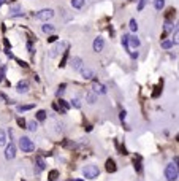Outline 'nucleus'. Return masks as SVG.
<instances>
[{
	"instance_id": "nucleus-1",
	"label": "nucleus",
	"mask_w": 179,
	"mask_h": 181,
	"mask_svg": "<svg viewBox=\"0 0 179 181\" xmlns=\"http://www.w3.org/2000/svg\"><path fill=\"white\" fill-rule=\"evenodd\" d=\"M19 148L22 149V153H32V151H35V143L29 137H21L19 138Z\"/></svg>"
},
{
	"instance_id": "nucleus-2",
	"label": "nucleus",
	"mask_w": 179,
	"mask_h": 181,
	"mask_svg": "<svg viewBox=\"0 0 179 181\" xmlns=\"http://www.w3.org/2000/svg\"><path fill=\"white\" fill-rule=\"evenodd\" d=\"M165 176H167L168 181H178V165L176 164H168L167 167H165Z\"/></svg>"
},
{
	"instance_id": "nucleus-3",
	"label": "nucleus",
	"mask_w": 179,
	"mask_h": 181,
	"mask_svg": "<svg viewBox=\"0 0 179 181\" xmlns=\"http://www.w3.org/2000/svg\"><path fill=\"white\" fill-rule=\"evenodd\" d=\"M83 175L86 176L87 180H95L97 176L100 175V170H98L97 165H92V164H90V165H86L83 169Z\"/></svg>"
},
{
	"instance_id": "nucleus-4",
	"label": "nucleus",
	"mask_w": 179,
	"mask_h": 181,
	"mask_svg": "<svg viewBox=\"0 0 179 181\" xmlns=\"http://www.w3.org/2000/svg\"><path fill=\"white\" fill-rule=\"evenodd\" d=\"M33 18L38 19V21H49V19L54 18V10H52V8L40 10L38 13H33Z\"/></svg>"
},
{
	"instance_id": "nucleus-5",
	"label": "nucleus",
	"mask_w": 179,
	"mask_h": 181,
	"mask_svg": "<svg viewBox=\"0 0 179 181\" xmlns=\"http://www.w3.org/2000/svg\"><path fill=\"white\" fill-rule=\"evenodd\" d=\"M14 156H16V146H14L13 142H10V145L6 146V149H5V159L11 160V159H14Z\"/></svg>"
},
{
	"instance_id": "nucleus-6",
	"label": "nucleus",
	"mask_w": 179,
	"mask_h": 181,
	"mask_svg": "<svg viewBox=\"0 0 179 181\" xmlns=\"http://www.w3.org/2000/svg\"><path fill=\"white\" fill-rule=\"evenodd\" d=\"M94 51L95 53H100V51H103V48H105V40L102 38V37H97L95 40H94Z\"/></svg>"
},
{
	"instance_id": "nucleus-7",
	"label": "nucleus",
	"mask_w": 179,
	"mask_h": 181,
	"mask_svg": "<svg viewBox=\"0 0 179 181\" xmlns=\"http://www.w3.org/2000/svg\"><path fill=\"white\" fill-rule=\"evenodd\" d=\"M21 16H24V13H22V8L19 5H14L10 8V18H21Z\"/></svg>"
},
{
	"instance_id": "nucleus-8",
	"label": "nucleus",
	"mask_w": 179,
	"mask_h": 181,
	"mask_svg": "<svg viewBox=\"0 0 179 181\" xmlns=\"http://www.w3.org/2000/svg\"><path fill=\"white\" fill-rule=\"evenodd\" d=\"M16 91H18L19 94H25L27 91H29V81H27V79H21V81L18 83V86H16Z\"/></svg>"
},
{
	"instance_id": "nucleus-9",
	"label": "nucleus",
	"mask_w": 179,
	"mask_h": 181,
	"mask_svg": "<svg viewBox=\"0 0 179 181\" xmlns=\"http://www.w3.org/2000/svg\"><path fill=\"white\" fill-rule=\"evenodd\" d=\"M92 89H94V92H95V94H100V95L106 94V88H105L103 84H100L98 81H95V83L92 84Z\"/></svg>"
},
{
	"instance_id": "nucleus-10",
	"label": "nucleus",
	"mask_w": 179,
	"mask_h": 181,
	"mask_svg": "<svg viewBox=\"0 0 179 181\" xmlns=\"http://www.w3.org/2000/svg\"><path fill=\"white\" fill-rule=\"evenodd\" d=\"M140 45H141V41L136 35H128V46H131V48H140Z\"/></svg>"
},
{
	"instance_id": "nucleus-11",
	"label": "nucleus",
	"mask_w": 179,
	"mask_h": 181,
	"mask_svg": "<svg viewBox=\"0 0 179 181\" xmlns=\"http://www.w3.org/2000/svg\"><path fill=\"white\" fill-rule=\"evenodd\" d=\"M72 67H73V70L79 72V70L83 68V59L81 57H73L72 59Z\"/></svg>"
},
{
	"instance_id": "nucleus-12",
	"label": "nucleus",
	"mask_w": 179,
	"mask_h": 181,
	"mask_svg": "<svg viewBox=\"0 0 179 181\" xmlns=\"http://www.w3.org/2000/svg\"><path fill=\"white\" fill-rule=\"evenodd\" d=\"M116 170H117L116 162H114L113 159H108V160H106V172H108V173H114Z\"/></svg>"
},
{
	"instance_id": "nucleus-13",
	"label": "nucleus",
	"mask_w": 179,
	"mask_h": 181,
	"mask_svg": "<svg viewBox=\"0 0 179 181\" xmlns=\"http://www.w3.org/2000/svg\"><path fill=\"white\" fill-rule=\"evenodd\" d=\"M79 72H81V75H83V78H84V79H90V78H94V72H92L90 68H84V67H83V68H81Z\"/></svg>"
},
{
	"instance_id": "nucleus-14",
	"label": "nucleus",
	"mask_w": 179,
	"mask_h": 181,
	"mask_svg": "<svg viewBox=\"0 0 179 181\" xmlns=\"http://www.w3.org/2000/svg\"><path fill=\"white\" fill-rule=\"evenodd\" d=\"M173 29H174V24H173L171 21H168V19H167V21H165V24H163V37L167 35V33H170Z\"/></svg>"
},
{
	"instance_id": "nucleus-15",
	"label": "nucleus",
	"mask_w": 179,
	"mask_h": 181,
	"mask_svg": "<svg viewBox=\"0 0 179 181\" xmlns=\"http://www.w3.org/2000/svg\"><path fill=\"white\" fill-rule=\"evenodd\" d=\"M59 105H60V106H59V111H62V113H67V111H68L70 103H67L63 99H60V100H59Z\"/></svg>"
},
{
	"instance_id": "nucleus-16",
	"label": "nucleus",
	"mask_w": 179,
	"mask_h": 181,
	"mask_svg": "<svg viewBox=\"0 0 179 181\" xmlns=\"http://www.w3.org/2000/svg\"><path fill=\"white\" fill-rule=\"evenodd\" d=\"M35 162H36V167H38V172H41V170L46 169V164H45V160H43L41 157H36Z\"/></svg>"
},
{
	"instance_id": "nucleus-17",
	"label": "nucleus",
	"mask_w": 179,
	"mask_h": 181,
	"mask_svg": "<svg viewBox=\"0 0 179 181\" xmlns=\"http://www.w3.org/2000/svg\"><path fill=\"white\" fill-rule=\"evenodd\" d=\"M41 30H43L45 33H52L54 30H56V27H54L52 24H43V26H41Z\"/></svg>"
},
{
	"instance_id": "nucleus-18",
	"label": "nucleus",
	"mask_w": 179,
	"mask_h": 181,
	"mask_svg": "<svg viewBox=\"0 0 179 181\" xmlns=\"http://www.w3.org/2000/svg\"><path fill=\"white\" fill-rule=\"evenodd\" d=\"M154 6H155L157 11H162L163 6H165V0H154Z\"/></svg>"
},
{
	"instance_id": "nucleus-19",
	"label": "nucleus",
	"mask_w": 179,
	"mask_h": 181,
	"mask_svg": "<svg viewBox=\"0 0 179 181\" xmlns=\"http://www.w3.org/2000/svg\"><path fill=\"white\" fill-rule=\"evenodd\" d=\"M86 99H87V102H89V103H95L97 102V95L94 92H90V91L86 94Z\"/></svg>"
},
{
	"instance_id": "nucleus-20",
	"label": "nucleus",
	"mask_w": 179,
	"mask_h": 181,
	"mask_svg": "<svg viewBox=\"0 0 179 181\" xmlns=\"http://www.w3.org/2000/svg\"><path fill=\"white\" fill-rule=\"evenodd\" d=\"M27 126V129L30 130V132H35L36 129H38V122H36V121H30L29 124H25Z\"/></svg>"
},
{
	"instance_id": "nucleus-21",
	"label": "nucleus",
	"mask_w": 179,
	"mask_h": 181,
	"mask_svg": "<svg viewBox=\"0 0 179 181\" xmlns=\"http://www.w3.org/2000/svg\"><path fill=\"white\" fill-rule=\"evenodd\" d=\"M72 6L76 10H81L84 6V0H72Z\"/></svg>"
},
{
	"instance_id": "nucleus-22",
	"label": "nucleus",
	"mask_w": 179,
	"mask_h": 181,
	"mask_svg": "<svg viewBox=\"0 0 179 181\" xmlns=\"http://www.w3.org/2000/svg\"><path fill=\"white\" fill-rule=\"evenodd\" d=\"M45 119H46V111L45 110H38V111H36V121L41 122V121H45Z\"/></svg>"
},
{
	"instance_id": "nucleus-23",
	"label": "nucleus",
	"mask_w": 179,
	"mask_h": 181,
	"mask_svg": "<svg viewBox=\"0 0 179 181\" xmlns=\"http://www.w3.org/2000/svg\"><path fill=\"white\" fill-rule=\"evenodd\" d=\"M128 27H130L131 32H136V30H138V22H136V19H130V22H128Z\"/></svg>"
},
{
	"instance_id": "nucleus-24",
	"label": "nucleus",
	"mask_w": 179,
	"mask_h": 181,
	"mask_svg": "<svg viewBox=\"0 0 179 181\" xmlns=\"http://www.w3.org/2000/svg\"><path fill=\"white\" fill-rule=\"evenodd\" d=\"M48 178H49V181H56L57 178H59V172H57V170H51L49 175H48Z\"/></svg>"
},
{
	"instance_id": "nucleus-25",
	"label": "nucleus",
	"mask_w": 179,
	"mask_h": 181,
	"mask_svg": "<svg viewBox=\"0 0 179 181\" xmlns=\"http://www.w3.org/2000/svg\"><path fill=\"white\" fill-rule=\"evenodd\" d=\"M122 46L125 48L127 53H130V46H128V35H124L122 37Z\"/></svg>"
},
{
	"instance_id": "nucleus-26",
	"label": "nucleus",
	"mask_w": 179,
	"mask_h": 181,
	"mask_svg": "<svg viewBox=\"0 0 179 181\" xmlns=\"http://www.w3.org/2000/svg\"><path fill=\"white\" fill-rule=\"evenodd\" d=\"M160 45H162V48H163V49H170L171 46H173V41H171V40H163Z\"/></svg>"
},
{
	"instance_id": "nucleus-27",
	"label": "nucleus",
	"mask_w": 179,
	"mask_h": 181,
	"mask_svg": "<svg viewBox=\"0 0 179 181\" xmlns=\"http://www.w3.org/2000/svg\"><path fill=\"white\" fill-rule=\"evenodd\" d=\"M33 106H35V105H19L18 106V111H29V110H32L33 108Z\"/></svg>"
},
{
	"instance_id": "nucleus-28",
	"label": "nucleus",
	"mask_w": 179,
	"mask_h": 181,
	"mask_svg": "<svg viewBox=\"0 0 179 181\" xmlns=\"http://www.w3.org/2000/svg\"><path fill=\"white\" fill-rule=\"evenodd\" d=\"M5 143H6V135H5V132L0 129V146H3Z\"/></svg>"
},
{
	"instance_id": "nucleus-29",
	"label": "nucleus",
	"mask_w": 179,
	"mask_h": 181,
	"mask_svg": "<svg viewBox=\"0 0 179 181\" xmlns=\"http://www.w3.org/2000/svg\"><path fill=\"white\" fill-rule=\"evenodd\" d=\"M72 106H75V108H81V100L75 97V99H72Z\"/></svg>"
},
{
	"instance_id": "nucleus-30",
	"label": "nucleus",
	"mask_w": 179,
	"mask_h": 181,
	"mask_svg": "<svg viewBox=\"0 0 179 181\" xmlns=\"http://www.w3.org/2000/svg\"><path fill=\"white\" fill-rule=\"evenodd\" d=\"M146 3H147V0H138V11H143Z\"/></svg>"
},
{
	"instance_id": "nucleus-31",
	"label": "nucleus",
	"mask_w": 179,
	"mask_h": 181,
	"mask_svg": "<svg viewBox=\"0 0 179 181\" xmlns=\"http://www.w3.org/2000/svg\"><path fill=\"white\" fill-rule=\"evenodd\" d=\"M63 92H65V84H62V86H59V89H57V92H56V95H57V97H62V95H63Z\"/></svg>"
},
{
	"instance_id": "nucleus-32",
	"label": "nucleus",
	"mask_w": 179,
	"mask_h": 181,
	"mask_svg": "<svg viewBox=\"0 0 179 181\" xmlns=\"http://www.w3.org/2000/svg\"><path fill=\"white\" fill-rule=\"evenodd\" d=\"M5 70H6V67H5V65L0 67V81H2L3 78H5Z\"/></svg>"
},
{
	"instance_id": "nucleus-33",
	"label": "nucleus",
	"mask_w": 179,
	"mask_h": 181,
	"mask_svg": "<svg viewBox=\"0 0 179 181\" xmlns=\"http://www.w3.org/2000/svg\"><path fill=\"white\" fill-rule=\"evenodd\" d=\"M67 57H68V51H65V54H63L62 60H60V67H63V65H65V62H67Z\"/></svg>"
},
{
	"instance_id": "nucleus-34",
	"label": "nucleus",
	"mask_w": 179,
	"mask_h": 181,
	"mask_svg": "<svg viewBox=\"0 0 179 181\" xmlns=\"http://www.w3.org/2000/svg\"><path fill=\"white\" fill-rule=\"evenodd\" d=\"M18 124L22 127V129H24V127H25V121H24V118H18Z\"/></svg>"
},
{
	"instance_id": "nucleus-35",
	"label": "nucleus",
	"mask_w": 179,
	"mask_h": 181,
	"mask_svg": "<svg viewBox=\"0 0 179 181\" xmlns=\"http://www.w3.org/2000/svg\"><path fill=\"white\" fill-rule=\"evenodd\" d=\"M158 94H160V88H155L154 94H152V97H154V99H157V97H158Z\"/></svg>"
},
{
	"instance_id": "nucleus-36",
	"label": "nucleus",
	"mask_w": 179,
	"mask_h": 181,
	"mask_svg": "<svg viewBox=\"0 0 179 181\" xmlns=\"http://www.w3.org/2000/svg\"><path fill=\"white\" fill-rule=\"evenodd\" d=\"M57 38H59V37H57V35H51V37H49V38H48V41H49V43H54V41H56Z\"/></svg>"
},
{
	"instance_id": "nucleus-37",
	"label": "nucleus",
	"mask_w": 179,
	"mask_h": 181,
	"mask_svg": "<svg viewBox=\"0 0 179 181\" xmlns=\"http://www.w3.org/2000/svg\"><path fill=\"white\" fill-rule=\"evenodd\" d=\"M125 115H127V113H125V110H122V111H120V116H119L120 121H124V119H125Z\"/></svg>"
},
{
	"instance_id": "nucleus-38",
	"label": "nucleus",
	"mask_w": 179,
	"mask_h": 181,
	"mask_svg": "<svg viewBox=\"0 0 179 181\" xmlns=\"http://www.w3.org/2000/svg\"><path fill=\"white\" fill-rule=\"evenodd\" d=\"M27 49H29V53H33V48H32V43H27Z\"/></svg>"
},
{
	"instance_id": "nucleus-39",
	"label": "nucleus",
	"mask_w": 179,
	"mask_h": 181,
	"mask_svg": "<svg viewBox=\"0 0 179 181\" xmlns=\"http://www.w3.org/2000/svg\"><path fill=\"white\" fill-rule=\"evenodd\" d=\"M5 2H6V0H0V6H2L3 3H5Z\"/></svg>"
},
{
	"instance_id": "nucleus-40",
	"label": "nucleus",
	"mask_w": 179,
	"mask_h": 181,
	"mask_svg": "<svg viewBox=\"0 0 179 181\" xmlns=\"http://www.w3.org/2000/svg\"><path fill=\"white\" fill-rule=\"evenodd\" d=\"M70 181H83V180H70Z\"/></svg>"
}]
</instances>
